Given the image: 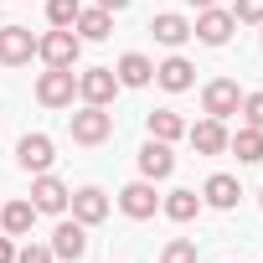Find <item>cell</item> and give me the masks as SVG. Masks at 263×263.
I'll use <instances>...</instances> for the list:
<instances>
[{"label":"cell","instance_id":"1","mask_svg":"<svg viewBox=\"0 0 263 263\" xmlns=\"http://www.w3.org/2000/svg\"><path fill=\"white\" fill-rule=\"evenodd\" d=\"M36 57H42L47 67H78V57H83V36H78L72 26H52L47 36H36Z\"/></svg>","mask_w":263,"mask_h":263},{"label":"cell","instance_id":"2","mask_svg":"<svg viewBox=\"0 0 263 263\" xmlns=\"http://www.w3.org/2000/svg\"><path fill=\"white\" fill-rule=\"evenodd\" d=\"M72 98H78V72L72 67H47L36 78V103L42 108H72Z\"/></svg>","mask_w":263,"mask_h":263},{"label":"cell","instance_id":"3","mask_svg":"<svg viewBox=\"0 0 263 263\" xmlns=\"http://www.w3.org/2000/svg\"><path fill=\"white\" fill-rule=\"evenodd\" d=\"M232 31H237V21H232V11H222V6H206V11H196V21H191V36H196L201 47H227Z\"/></svg>","mask_w":263,"mask_h":263},{"label":"cell","instance_id":"4","mask_svg":"<svg viewBox=\"0 0 263 263\" xmlns=\"http://www.w3.org/2000/svg\"><path fill=\"white\" fill-rule=\"evenodd\" d=\"M237 108H242V88H237L232 78H212V83L201 88V114H206V119H222V124H227Z\"/></svg>","mask_w":263,"mask_h":263},{"label":"cell","instance_id":"5","mask_svg":"<svg viewBox=\"0 0 263 263\" xmlns=\"http://www.w3.org/2000/svg\"><path fill=\"white\" fill-rule=\"evenodd\" d=\"M108 135H114V114H108V108L83 103V108L72 114V145H103Z\"/></svg>","mask_w":263,"mask_h":263},{"label":"cell","instance_id":"6","mask_svg":"<svg viewBox=\"0 0 263 263\" xmlns=\"http://www.w3.org/2000/svg\"><path fill=\"white\" fill-rule=\"evenodd\" d=\"M52 160H57V145H52V135H21V145H16V165L26 171V176H42V171H52Z\"/></svg>","mask_w":263,"mask_h":263},{"label":"cell","instance_id":"7","mask_svg":"<svg viewBox=\"0 0 263 263\" xmlns=\"http://www.w3.org/2000/svg\"><path fill=\"white\" fill-rule=\"evenodd\" d=\"M36 57L31 26H0V67H26Z\"/></svg>","mask_w":263,"mask_h":263},{"label":"cell","instance_id":"8","mask_svg":"<svg viewBox=\"0 0 263 263\" xmlns=\"http://www.w3.org/2000/svg\"><path fill=\"white\" fill-rule=\"evenodd\" d=\"M119 212L124 217H135V222H150L160 212V196H155V181H129L119 191Z\"/></svg>","mask_w":263,"mask_h":263},{"label":"cell","instance_id":"9","mask_svg":"<svg viewBox=\"0 0 263 263\" xmlns=\"http://www.w3.org/2000/svg\"><path fill=\"white\" fill-rule=\"evenodd\" d=\"M114 93H119V78H114V67H88V72H78V98H83V103H98V108H108V103H114Z\"/></svg>","mask_w":263,"mask_h":263},{"label":"cell","instance_id":"10","mask_svg":"<svg viewBox=\"0 0 263 263\" xmlns=\"http://www.w3.org/2000/svg\"><path fill=\"white\" fill-rule=\"evenodd\" d=\"M83 253H88V227H83L78 217L57 222V232H52V258H62V263H78Z\"/></svg>","mask_w":263,"mask_h":263},{"label":"cell","instance_id":"11","mask_svg":"<svg viewBox=\"0 0 263 263\" xmlns=\"http://www.w3.org/2000/svg\"><path fill=\"white\" fill-rule=\"evenodd\" d=\"M67 196H72L67 181H57L52 171H42V176L31 181V206H36V212H52V217H57V212H67Z\"/></svg>","mask_w":263,"mask_h":263},{"label":"cell","instance_id":"12","mask_svg":"<svg viewBox=\"0 0 263 263\" xmlns=\"http://www.w3.org/2000/svg\"><path fill=\"white\" fill-rule=\"evenodd\" d=\"M186 140L196 155H227V124L222 119H201V124H186Z\"/></svg>","mask_w":263,"mask_h":263},{"label":"cell","instance_id":"13","mask_svg":"<svg viewBox=\"0 0 263 263\" xmlns=\"http://www.w3.org/2000/svg\"><path fill=\"white\" fill-rule=\"evenodd\" d=\"M67 206H72V217H78L83 227H98V222L108 217V196H103L98 186H78V191L67 196Z\"/></svg>","mask_w":263,"mask_h":263},{"label":"cell","instance_id":"14","mask_svg":"<svg viewBox=\"0 0 263 263\" xmlns=\"http://www.w3.org/2000/svg\"><path fill=\"white\" fill-rule=\"evenodd\" d=\"M171 171H176L171 145H165V140H145V150H140V176H145V181H171Z\"/></svg>","mask_w":263,"mask_h":263},{"label":"cell","instance_id":"15","mask_svg":"<svg viewBox=\"0 0 263 263\" xmlns=\"http://www.w3.org/2000/svg\"><path fill=\"white\" fill-rule=\"evenodd\" d=\"M237 196H242V186H237V176H227V171L206 176V186H201V206H217V212H232Z\"/></svg>","mask_w":263,"mask_h":263},{"label":"cell","instance_id":"16","mask_svg":"<svg viewBox=\"0 0 263 263\" xmlns=\"http://www.w3.org/2000/svg\"><path fill=\"white\" fill-rule=\"evenodd\" d=\"M114 78H119V88H150L155 83V62L145 52H124L119 67H114Z\"/></svg>","mask_w":263,"mask_h":263},{"label":"cell","instance_id":"17","mask_svg":"<svg viewBox=\"0 0 263 263\" xmlns=\"http://www.w3.org/2000/svg\"><path fill=\"white\" fill-rule=\"evenodd\" d=\"M155 83L165 88V93H186L191 83H196V67L176 52V57H165V62H155Z\"/></svg>","mask_w":263,"mask_h":263},{"label":"cell","instance_id":"18","mask_svg":"<svg viewBox=\"0 0 263 263\" xmlns=\"http://www.w3.org/2000/svg\"><path fill=\"white\" fill-rule=\"evenodd\" d=\"M150 36H155L160 47H181V42H191V21L176 16V11H165V16L150 21Z\"/></svg>","mask_w":263,"mask_h":263},{"label":"cell","instance_id":"19","mask_svg":"<svg viewBox=\"0 0 263 263\" xmlns=\"http://www.w3.org/2000/svg\"><path fill=\"white\" fill-rule=\"evenodd\" d=\"M227 150L242 160V165H258L263 160V129H253V124H242L237 135H227Z\"/></svg>","mask_w":263,"mask_h":263},{"label":"cell","instance_id":"20","mask_svg":"<svg viewBox=\"0 0 263 263\" xmlns=\"http://www.w3.org/2000/svg\"><path fill=\"white\" fill-rule=\"evenodd\" d=\"M72 31H78L83 42H103V36L114 31V11H103V6H93V11H78Z\"/></svg>","mask_w":263,"mask_h":263},{"label":"cell","instance_id":"21","mask_svg":"<svg viewBox=\"0 0 263 263\" xmlns=\"http://www.w3.org/2000/svg\"><path fill=\"white\" fill-rule=\"evenodd\" d=\"M160 212H165L171 222H191V217L201 212V196H196L191 186H176L171 196H160Z\"/></svg>","mask_w":263,"mask_h":263},{"label":"cell","instance_id":"22","mask_svg":"<svg viewBox=\"0 0 263 263\" xmlns=\"http://www.w3.org/2000/svg\"><path fill=\"white\" fill-rule=\"evenodd\" d=\"M36 222V206L31 201H6L0 206V227H6V237H26Z\"/></svg>","mask_w":263,"mask_h":263},{"label":"cell","instance_id":"23","mask_svg":"<svg viewBox=\"0 0 263 263\" xmlns=\"http://www.w3.org/2000/svg\"><path fill=\"white\" fill-rule=\"evenodd\" d=\"M150 140H165V145L186 140V119H181L176 108H155V114H150Z\"/></svg>","mask_w":263,"mask_h":263},{"label":"cell","instance_id":"24","mask_svg":"<svg viewBox=\"0 0 263 263\" xmlns=\"http://www.w3.org/2000/svg\"><path fill=\"white\" fill-rule=\"evenodd\" d=\"M160 263H201V253H196L191 237H171V242L160 248Z\"/></svg>","mask_w":263,"mask_h":263},{"label":"cell","instance_id":"25","mask_svg":"<svg viewBox=\"0 0 263 263\" xmlns=\"http://www.w3.org/2000/svg\"><path fill=\"white\" fill-rule=\"evenodd\" d=\"M78 11H83V0H47V21L52 26H72Z\"/></svg>","mask_w":263,"mask_h":263},{"label":"cell","instance_id":"26","mask_svg":"<svg viewBox=\"0 0 263 263\" xmlns=\"http://www.w3.org/2000/svg\"><path fill=\"white\" fill-rule=\"evenodd\" d=\"M232 21H248V26H263V0H232Z\"/></svg>","mask_w":263,"mask_h":263},{"label":"cell","instance_id":"27","mask_svg":"<svg viewBox=\"0 0 263 263\" xmlns=\"http://www.w3.org/2000/svg\"><path fill=\"white\" fill-rule=\"evenodd\" d=\"M16 263H57V258H52V242H26L16 248Z\"/></svg>","mask_w":263,"mask_h":263},{"label":"cell","instance_id":"28","mask_svg":"<svg viewBox=\"0 0 263 263\" xmlns=\"http://www.w3.org/2000/svg\"><path fill=\"white\" fill-rule=\"evenodd\" d=\"M253 129H263V93H242V108H237Z\"/></svg>","mask_w":263,"mask_h":263},{"label":"cell","instance_id":"29","mask_svg":"<svg viewBox=\"0 0 263 263\" xmlns=\"http://www.w3.org/2000/svg\"><path fill=\"white\" fill-rule=\"evenodd\" d=\"M0 263H16V242L11 237H0Z\"/></svg>","mask_w":263,"mask_h":263},{"label":"cell","instance_id":"30","mask_svg":"<svg viewBox=\"0 0 263 263\" xmlns=\"http://www.w3.org/2000/svg\"><path fill=\"white\" fill-rule=\"evenodd\" d=\"M98 6H103V11H124V6H129V0H98Z\"/></svg>","mask_w":263,"mask_h":263},{"label":"cell","instance_id":"31","mask_svg":"<svg viewBox=\"0 0 263 263\" xmlns=\"http://www.w3.org/2000/svg\"><path fill=\"white\" fill-rule=\"evenodd\" d=\"M191 6H196V11H206V6H217V0H191Z\"/></svg>","mask_w":263,"mask_h":263},{"label":"cell","instance_id":"32","mask_svg":"<svg viewBox=\"0 0 263 263\" xmlns=\"http://www.w3.org/2000/svg\"><path fill=\"white\" fill-rule=\"evenodd\" d=\"M258 201H263V191H258Z\"/></svg>","mask_w":263,"mask_h":263}]
</instances>
